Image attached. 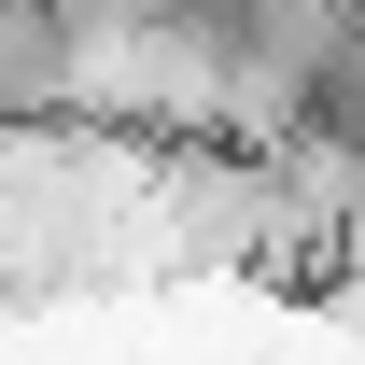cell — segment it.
<instances>
[{
  "instance_id": "6da1fadb",
  "label": "cell",
  "mask_w": 365,
  "mask_h": 365,
  "mask_svg": "<svg viewBox=\"0 0 365 365\" xmlns=\"http://www.w3.org/2000/svg\"><path fill=\"white\" fill-rule=\"evenodd\" d=\"M71 113V0H0V127Z\"/></svg>"
}]
</instances>
